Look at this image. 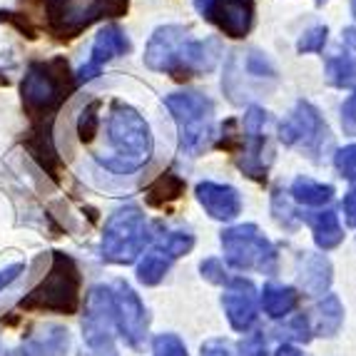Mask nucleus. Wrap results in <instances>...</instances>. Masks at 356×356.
<instances>
[{
    "label": "nucleus",
    "instance_id": "1",
    "mask_svg": "<svg viewBox=\"0 0 356 356\" xmlns=\"http://www.w3.org/2000/svg\"><path fill=\"white\" fill-rule=\"evenodd\" d=\"M220 60V42L192 40L187 38V30L179 25L154 30L152 40L145 50V65L149 70L170 72L175 80H184L197 72H209Z\"/></svg>",
    "mask_w": 356,
    "mask_h": 356
},
{
    "label": "nucleus",
    "instance_id": "2",
    "mask_svg": "<svg viewBox=\"0 0 356 356\" xmlns=\"http://www.w3.org/2000/svg\"><path fill=\"white\" fill-rule=\"evenodd\" d=\"M110 147L113 154L110 157H100V165H105L107 170H113L118 175L135 172L152 154V135H149L147 122L143 120V115L132 110L130 105L115 102L113 113H110Z\"/></svg>",
    "mask_w": 356,
    "mask_h": 356
},
{
    "label": "nucleus",
    "instance_id": "3",
    "mask_svg": "<svg viewBox=\"0 0 356 356\" xmlns=\"http://www.w3.org/2000/svg\"><path fill=\"white\" fill-rule=\"evenodd\" d=\"M77 80L72 77L70 67L63 58H53L50 63H33L28 67L20 92H23V105L33 118H53L67 97L75 92Z\"/></svg>",
    "mask_w": 356,
    "mask_h": 356
},
{
    "label": "nucleus",
    "instance_id": "4",
    "mask_svg": "<svg viewBox=\"0 0 356 356\" xmlns=\"http://www.w3.org/2000/svg\"><path fill=\"white\" fill-rule=\"evenodd\" d=\"M80 307V272L72 257L53 252V267L45 280L20 299V309L28 312H58V314H75Z\"/></svg>",
    "mask_w": 356,
    "mask_h": 356
},
{
    "label": "nucleus",
    "instance_id": "5",
    "mask_svg": "<svg viewBox=\"0 0 356 356\" xmlns=\"http://www.w3.org/2000/svg\"><path fill=\"white\" fill-rule=\"evenodd\" d=\"M167 110L172 113L175 122L179 130V149L184 154L202 152L209 145L212 137V122H214V105L209 97L200 92H177L165 100Z\"/></svg>",
    "mask_w": 356,
    "mask_h": 356
},
{
    "label": "nucleus",
    "instance_id": "6",
    "mask_svg": "<svg viewBox=\"0 0 356 356\" xmlns=\"http://www.w3.org/2000/svg\"><path fill=\"white\" fill-rule=\"evenodd\" d=\"M147 242L149 232L143 209L135 204L120 207L105 225V234H102L100 244L102 259L115 261V264H132L143 254Z\"/></svg>",
    "mask_w": 356,
    "mask_h": 356
},
{
    "label": "nucleus",
    "instance_id": "7",
    "mask_svg": "<svg viewBox=\"0 0 356 356\" xmlns=\"http://www.w3.org/2000/svg\"><path fill=\"white\" fill-rule=\"evenodd\" d=\"M225 257L237 269H259L274 272L277 269V250L254 225L232 227L222 234Z\"/></svg>",
    "mask_w": 356,
    "mask_h": 356
},
{
    "label": "nucleus",
    "instance_id": "8",
    "mask_svg": "<svg viewBox=\"0 0 356 356\" xmlns=\"http://www.w3.org/2000/svg\"><path fill=\"white\" fill-rule=\"evenodd\" d=\"M115 302L107 286H92L85 302L83 332L90 346V356H118L113 346Z\"/></svg>",
    "mask_w": 356,
    "mask_h": 356
},
{
    "label": "nucleus",
    "instance_id": "9",
    "mask_svg": "<svg viewBox=\"0 0 356 356\" xmlns=\"http://www.w3.org/2000/svg\"><path fill=\"white\" fill-rule=\"evenodd\" d=\"M115 302V324H118L120 334L130 346H140L147 334V312H145L143 302L137 299V294L125 284L118 282L113 291Z\"/></svg>",
    "mask_w": 356,
    "mask_h": 356
},
{
    "label": "nucleus",
    "instance_id": "10",
    "mask_svg": "<svg viewBox=\"0 0 356 356\" xmlns=\"http://www.w3.org/2000/svg\"><path fill=\"white\" fill-rule=\"evenodd\" d=\"M125 53H130V40H127L125 30L118 28V25H107V28H102L100 33H97L95 42H92L90 60L77 70V77H75L77 85L97 77L107 60H113L115 55H125Z\"/></svg>",
    "mask_w": 356,
    "mask_h": 356
},
{
    "label": "nucleus",
    "instance_id": "11",
    "mask_svg": "<svg viewBox=\"0 0 356 356\" xmlns=\"http://www.w3.org/2000/svg\"><path fill=\"white\" fill-rule=\"evenodd\" d=\"M264 122H267V113L261 107H250V113L244 115V160H239V167L252 179L267 177V165L259 157L264 147V135H261Z\"/></svg>",
    "mask_w": 356,
    "mask_h": 356
},
{
    "label": "nucleus",
    "instance_id": "12",
    "mask_svg": "<svg viewBox=\"0 0 356 356\" xmlns=\"http://www.w3.org/2000/svg\"><path fill=\"white\" fill-rule=\"evenodd\" d=\"M227 294L222 297L227 319L237 332H247L257 319V289L252 282L244 280H229L227 282Z\"/></svg>",
    "mask_w": 356,
    "mask_h": 356
},
{
    "label": "nucleus",
    "instance_id": "13",
    "mask_svg": "<svg viewBox=\"0 0 356 356\" xmlns=\"http://www.w3.org/2000/svg\"><path fill=\"white\" fill-rule=\"evenodd\" d=\"M207 18L229 38H244L254 23V0H217Z\"/></svg>",
    "mask_w": 356,
    "mask_h": 356
},
{
    "label": "nucleus",
    "instance_id": "14",
    "mask_svg": "<svg viewBox=\"0 0 356 356\" xmlns=\"http://www.w3.org/2000/svg\"><path fill=\"white\" fill-rule=\"evenodd\" d=\"M321 135H327V127L321 125V118L309 102H299L291 118L282 125V143L286 145H316Z\"/></svg>",
    "mask_w": 356,
    "mask_h": 356
},
{
    "label": "nucleus",
    "instance_id": "15",
    "mask_svg": "<svg viewBox=\"0 0 356 356\" xmlns=\"http://www.w3.org/2000/svg\"><path fill=\"white\" fill-rule=\"evenodd\" d=\"M197 200L202 202V207L212 214L214 220H232L242 209V200H239L237 190L229 187V184H217V182L197 184Z\"/></svg>",
    "mask_w": 356,
    "mask_h": 356
},
{
    "label": "nucleus",
    "instance_id": "16",
    "mask_svg": "<svg viewBox=\"0 0 356 356\" xmlns=\"http://www.w3.org/2000/svg\"><path fill=\"white\" fill-rule=\"evenodd\" d=\"M25 147L33 154V160H35L50 177H58L60 157L53 145V137H50V122L45 125V120H40V122L28 132V137H25Z\"/></svg>",
    "mask_w": 356,
    "mask_h": 356
},
{
    "label": "nucleus",
    "instance_id": "17",
    "mask_svg": "<svg viewBox=\"0 0 356 356\" xmlns=\"http://www.w3.org/2000/svg\"><path fill=\"white\" fill-rule=\"evenodd\" d=\"M70 344V337H67V329L55 327H40L33 337L23 344V354L25 356H63L67 351Z\"/></svg>",
    "mask_w": 356,
    "mask_h": 356
},
{
    "label": "nucleus",
    "instance_id": "18",
    "mask_svg": "<svg viewBox=\"0 0 356 356\" xmlns=\"http://www.w3.org/2000/svg\"><path fill=\"white\" fill-rule=\"evenodd\" d=\"M172 261H175V257L157 242L152 247V252L145 254V259L137 264V280L147 286L160 284V282L165 280V274L170 272V267H172Z\"/></svg>",
    "mask_w": 356,
    "mask_h": 356
},
{
    "label": "nucleus",
    "instance_id": "19",
    "mask_svg": "<svg viewBox=\"0 0 356 356\" xmlns=\"http://www.w3.org/2000/svg\"><path fill=\"white\" fill-rule=\"evenodd\" d=\"M307 222L314 229V239L321 250H334L341 239H344V232H341V225H339V217L327 209V212H316L312 217H307Z\"/></svg>",
    "mask_w": 356,
    "mask_h": 356
},
{
    "label": "nucleus",
    "instance_id": "20",
    "mask_svg": "<svg viewBox=\"0 0 356 356\" xmlns=\"http://www.w3.org/2000/svg\"><path fill=\"white\" fill-rule=\"evenodd\" d=\"M261 307L274 319L286 316L291 309L297 307V291L291 289V286H277V284L264 286V291H261Z\"/></svg>",
    "mask_w": 356,
    "mask_h": 356
},
{
    "label": "nucleus",
    "instance_id": "21",
    "mask_svg": "<svg viewBox=\"0 0 356 356\" xmlns=\"http://www.w3.org/2000/svg\"><path fill=\"white\" fill-rule=\"evenodd\" d=\"M184 192V179L175 172H165L147 187V202L152 207H162L165 202H172Z\"/></svg>",
    "mask_w": 356,
    "mask_h": 356
},
{
    "label": "nucleus",
    "instance_id": "22",
    "mask_svg": "<svg viewBox=\"0 0 356 356\" xmlns=\"http://www.w3.org/2000/svg\"><path fill=\"white\" fill-rule=\"evenodd\" d=\"M332 195H334V190L329 184H319L309 177H299L291 184V197H294L297 202L307 204V207H321V204H327L329 200H332Z\"/></svg>",
    "mask_w": 356,
    "mask_h": 356
},
{
    "label": "nucleus",
    "instance_id": "23",
    "mask_svg": "<svg viewBox=\"0 0 356 356\" xmlns=\"http://www.w3.org/2000/svg\"><path fill=\"white\" fill-rule=\"evenodd\" d=\"M329 83L337 88L356 90V58H334L327 65Z\"/></svg>",
    "mask_w": 356,
    "mask_h": 356
},
{
    "label": "nucleus",
    "instance_id": "24",
    "mask_svg": "<svg viewBox=\"0 0 356 356\" xmlns=\"http://www.w3.org/2000/svg\"><path fill=\"white\" fill-rule=\"evenodd\" d=\"M304 284L309 286L312 291H324L332 282V267H329V261L324 257H314V259H309L307 264V272L302 274Z\"/></svg>",
    "mask_w": 356,
    "mask_h": 356
},
{
    "label": "nucleus",
    "instance_id": "25",
    "mask_svg": "<svg viewBox=\"0 0 356 356\" xmlns=\"http://www.w3.org/2000/svg\"><path fill=\"white\" fill-rule=\"evenodd\" d=\"M97 110H100V102L92 100L83 107V113L77 118V137H80L83 143H92V140H95L97 127H100V115H97Z\"/></svg>",
    "mask_w": 356,
    "mask_h": 356
},
{
    "label": "nucleus",
    "instance_id": "26",
    "mask_svg": "<svg viewBox=\"0 0 356 356\" xmlns=\"http://www.w3.org/2000/svg\"><path fill=\"white\" fill-rule=\"evenodd\" d=\"M341 324V304L337 297H327L319 307V332L321 337H332Z\"/></svg>",
    "mask_w": 356,
    "mask_h": 356
},
{
    "label": "nucleus",
    "instance_id": "27",
    "mask_svg": "<svg viewBox=\"0 0 356 356\" xmlns=\"http://www.w3.org/2000/svg\"><path fill=\"white\" fill-rule=\"evenodd\" d=\"M127 8H130V0H90L88 3L92 23L102 18H120L127 13Z\"/></svg>",
    "mask_w": 356,
    "mask_h": 356
},
{
    "label": "nucleus",
    "instance_id": "28",
    "mask_svg": "<svg viewBox=\"0 0 356 356\" xmlns=\"http://www.w3.org/2000/svg\"><path fill=\"white\" fill-rule=\"evenodd\" d=\"M154 356H187V349L175 334H160L152 344Z\"/></svg>",
    "mask_w": 356,
    "mask_h": 356
},
{
    "label": "nucleus",
    "instance_id": "29",
    "mask_svg": "<svg viewBox=\"0 0 356 356\" xmlns=\"http://www.w3.org/2000/svg\"><path fill=\"white\" fill-rule=\"evenodd\" d=\"M327 35H329V30L324 28V25L312 28L307 35L299 40V53H314V50H321L324 48V42H327Z\"/></svg>",
    "mask_w": 356,
    "mask_h": 356
},
{
    "label": "nucleus",
    "instance_id": "30",
    "mask_svg": "<svg viewBox=\"0 0 356 356\" xmlns=\"http://www.w3.org/2000/svg\"><path fill=\"white\" fill-rule=\"evenodd\" d=\"M334 165H337V170L344 177H354L356 175V145H349V147L339 149L337 154H334Z\"/></svg>",
    "mask_w": 356,
    "mask_h": 356
},
{
    "label": "nucleus",
    "instance_id": "31",
    "mask_svg": "<svg viewBox=\"0 0 356 356\" xmlns=\"http://www.w3.org/2000/svg\"><path fill=\"white\" fill-rule=\"evenodd\" d=\"M264 349H267L264 334H252L239 344V356H264Z\"/></svg>",
    "mask_w": 356,
    "mask_h": 356
},
{
    "label": "nucleus",
    "instance_id": "32",
    "mask_svg": "<svg viewBox=\"0 0 356 356\" xmlns=\"http://www.w3.org/2000/svg\"><path fill=\"white\" fill-rule=\"evenodd\" d=\"M341 127L346 135H356V95H351L341 107Z\"/></svg>",
    "mask_w": 356,
    "mask_h": 356
},
{
    "label": "nucleus",
    "instance_id": "33",
    "mask_svg": "<svg viewBox=\"0 0 356 356\" xmlns=\"http://www.w3.org/2000/svg\"><path fill=\"white\" fill-rule=\"evenodd\" d=\"M202 274L207 277L209 282H214V284H227V274H225V269H222V264L217 259H207V261H202Z\"/></svg>",
    "mask_w": 356,
    "mask_h": 356
},
{
    "label": "nucleus",
    "instance_id": "34",
    "mask_svg": "<svg viewBox=\"0 0 356 356\" xmlns=\"http://www.w3.org/2000/svg\"><path fill=\"white\" fill-rule=\"evenodd\" d=\"M286 337L299 339V341H309V332H307V321H304V316H297L294 321H289Z\"/></svg>",
    "mask_w": 356,
    "mask_h": 356
},
{
    "label": "nucleus",
    "instance_id": "35",
    "mask_svg": "<svg viewBox=\"0 0 356 356\" xmlns=\"http://www.w3.org/2000/svg\"><path fill=\"white\" fill-rule=\"evenodd\" d=\"M23 269H25V264H10L8 269H3V272H0V291L6 289V286L10 284V282L18 280Z\"/></svg>",
    "mask_w": 356,
    "mask_h": 356
},
{
    "label": "nucleus",
    "instance_id": "36",
    "mask_svg": "<svg viewBox=\"0 0 356 356\" xmlns=\"http://www.w3.org/2000/svg\"><path fill=\"white\" fill-rule=\"evenodd\" d=\"M344 212H346V222L356 227V190H351L344 200Z\"/></svg>",
    "mask_w": 356,
    "mask_h": 356
},
{
    "label": "nucleus",
    "instance_id": "37",
    "mask_svg": "<svg viewBox=\"0 0 356 356\" xmlns=\"http://www.w3.org/2000/svg\"><path fill=\"white\" fill-rule=\"evenodd\" d=\"M202 356H229V351L222 341H207L202 346Z\"/></svg>",
    "mask_w": 356,
    "mask_h": 356
},
{
    "label": "nucleus",
    "instance_id": "38",
    "mask_svg": "<svg viewBox=\"0 0 356 356\" xmlns=\"http://www.w3.org/2000/svg\"><path fill=\"white\" fill-rule=\"evenodd\" d=\"M274 356H304V354L297 349V346L284 344V346H280V349H277V354H274Z\"/></svg>",
    "mask_w": 356,
    "mask_h": 356
},
{
    "label": "nucleus",
    "instance_id": "39",
    "mask_svg": "<svg viewBox=\"0 0 356 356\" xmlns=\"http://www.w3.org/2000/svg\"><path fill=\"white\" fill-rule=\"evenodd\" d=\"M344 42L349 45V48L356 50V28H346L344 30Z\"/></svg>",
    "mask_w": 356,
    "mask_h": 356
},
{
    "label": "nucleus",
    "instance_id": "40",
    "mask_svg": "<svg viewBox=\"0 0 356 356\" xmlns=\"http://www.w3.org/2000/svg\"><path fill=\"white\" fill-rule=\"evenodd\" d=\"M217 3V0H195V6H197V10L200 13H204L207 15L209 10H212V6Z\"/></svg>",
    "mask_w": 356,
    "mask_h": 356
},
{
    "label": "nucleus",
    "instance_id": "41",
    "mask_svg": "<svg viewBox=\"0 0 356 356\" xmlns=\"http://www.w3.org/2000/svg\"><path fill=\"white\" fill-rule=\"evenodd\" d=\"M351 10H354V15H356V0H351Z\"/></svg>",
    "mask_w": 356,
    "mask_h": 356
},
{
    "label": "nucleus",
    "instance_id": "42",
    "mask_svg": "<svg viewBox=\"0 0 356 356\" xmlns=\"http://www.w3.org/2000/svg\"><path fill=\"white\" fill-rule=\"evenodd\" d=\"M354 190H356V179H354Z\"/></svg>",
    "mask_w": 356,
    "mask_h": 356
}]
</instances>
